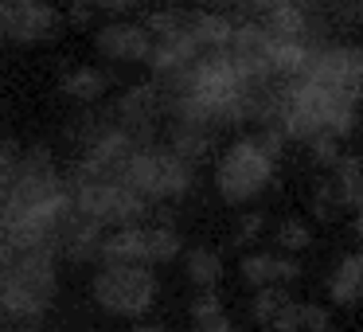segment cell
<instances>
[{
    "label": "cell",
    "mask_w": 363,
    "mask_h": 332,
    "mask_svg": "<svg viewBox=\"0 0 363 332\" xmlns=\"http://www.w3.org/2000/svg\"><path fill=\"white\" fill-rule=\"evenodd\" d=\"M71 211V184L59 176L48 149H32L20 157L9 188L0 192V243L9 250H55V238Z\"/></svg>",
    "instance_id": "6da1fadb"
},
{
    "label": "cell",
    "mask_w": 363,
    "mask_h": 332,
    "mask_svg": "<svg viewBox=\"0 0 363 332\" xmlns=\"http://www.w3.org/2000/svg\"><path fill=\"white\" fill-rule=\"evenodd\" d=\"M359 98L340 94V90H328L313 79H289L266 106V118L262 126L277 129L281 137H293V141H308L316 133H332L344 141L355 129L359 114H355Z\"/></svg>",
    "instance_id": "7a4b0ae2"
},
{
    "label": "cell",
    "mask_w": 363,
    "mask_h": 332,
    "mask_svg": "<svg viewBox=\"0 0 363 332\" xmlns=\"http://www.w3.org/2000/svg\"><path fill=\"white\" fill-rule=\"evenodd\" d=\"M281 149H285V137L269 126H262L250 137H238L215 160V192L227 204H254L274 184V172L281 165Z\"/></svg>",
    "instance_id": "3957f363"
},
{
    "label": "cell",
    "mask_w": 363,
    "mask_h": 332,
    "mask_svg": "<svg viewBox=\"0 0 363 332\" xmlns=\"http://www.w3.org/2000/svg\"><path fill=\"white\" fill-rule=\"evenodd\" d=\"M59 293L55 250L35 246V250H12L0 262V313L12 321H40Z\"/></svg>",
    "instance_id": "277c9868"
},
{
    "label": "cell",
    "mask_w": 363,
    "mask_h": 332,
    "mask_svg": "<svg viewBox=\"0 0 363 332\" xmlns=\"http://www.w3.org/2000/svg\"><path fill=\"white\" fill-rule=\"evenodd\" d=\"M160 282L145 262H98V274L90 282V297L102 313L137 321L157 305Z\"/></svg>",
    "instance_id": "5b68a950"
},
{
    "label": "cell",
    "mask_w": 363,
    "mask_h": 332,
    "mask_svg": "<svg viewBox=\"0 0 363 332\" xmlns=\"http://www.w3.org/2000/svg\"><path fill=\"white\" fill-rule=\"evenodd\" d=\"M121 180L133 192H141L149 204H168V199H180L191 192V184H196V165L184 160L180 153L168 149V145L145 141L133 149Z\"/></svg>",
    "instance_id": "8992f818"
},
{
    "label": "cell",
    "mask_w": 363,
    "mask_h": 332,
    "mask_svg": "<svg viewBox=\"0 0 363 332\" xmlns=\"http://www.w3.org/2000/svg\"><path fill=\"white\" fill-rule=\"evenodd\" d=\"M71 207H74V215H86V219L102 223L106 231L145 223L152 211V204L141 192H133L125 180H106V176H74Z\"/></svg>",
    "instance_id": "52a82bcc"
},
{
    "label": "cell",
    "mask_w": 363,
    "mask_h": 332,
    "mask_svg": "<svg viewBox=\"0 0 363 332\" xmlns=\"http://www.w3.org/2000/svg\"><path fill=\"white\" fill-rule=\"evenodd\" d=\"M59 24L63 16L51 0H0V40L9 43H48Z\"/></svg>",
    "instance_id": "ba28073f"
},
{
    "label": "cell",
    "mask_w": 363,
    "mask_h": 332,
    "mask_svg": "<svg viewBox=\"0 0 363 332\" xmlns=\"http://www.w3.org/2000/svg\"><path fill=\"white\" fill-rule=\"evenodd\" d=\"M305 79L320 82L328 90L359 98L363 90V51L359 48H344V43H332V48H313V59L305 67Z\"/></svg>",
    "instance_id": "9c48e42d"
},
{
    "label": "cell",
    "mask_w": 363,
    "mask_h": 332,
    "mask_svg": "<svg viewBox=\"0 0 363 332\" xmlns=\"http://www.w3.org/2000/svg\"><path fill=\"white\" fill-rule=\"evenodd\" d=\"M160 118V90L157 82H137L113 102V126H121L125 133H133L137 141H152Z\"/></svg>",
    "instance_id": "30bf717a"
},
{
    "label": "cell",
    "mask_w": 363,
    "mask_h": 332,
    "mask_svg": "<svg viewBox=\"0 0 363 332\" xmlns=\"http://www.w3.org/2000/svg\"><path fill=\"white\" fill-rule=\"evenodd\" d=\"M94 43L106 59H113V63H149V55H152L149 28L129 24V20H110L106 28H98Z\"/></svg>",
    "instance_id": "8fae6325"
},
{
    "label": "cell",
    "mask_w": 363,
    "mask_h": 332,
    "mask_svg": "<svg viewBox=\"0 0 363 332\" xmlns=\"http://www.w3.org/2000/svg\"><path fill=\"white\" fill-rule=\"evenodd\" d=\"M238 270H242V282L250 285V289H262V285H289L301 277V262L297 254H242V262H238Z\"/></svg>",
    "instance_id": "7c38bea8"
},
{
    "label": "cell",
    "mask_w": 363,
    "mask_h": 332,
    "mask_svg": "<svg viewBox=\"0 0 363 332\" xmlns=\"http://www.w3.org/2000/svg\"><path fill=\"white\" fill-rule=\"evenodd\" d=\"M102 238H106L102 223L71 211V219L63 223V231L55 238V250H63V258H71V262H94V258H102Z\"/></svg>",
    "instance_id": "4fadbf2b"
},
{
    "label": "cell",
    "mask_w": 363,
    "mask_h": 332,
    "mask_svg": "<svg viewBox=\"0 0 363 332\" xmlns=\"http://www.w3.org/2000/svg\"><path fill=\"white\" fill-rule=\"evenodd\" d=\"M328 301L340 309H355L363 301V250H352L336 262L328 277Z\"/></svg>",
    "instance_id": "5bb4252c"
},
{
    "label": "cell",
    "mask_w": 363,
    "mask_h": 332,
    "mask_svg": "<svg viewBox=\"0 0 363 332\" xmlns=\"http://www.w3.org/2000/svg\"><path fill=\"white\" fill-rule=\"evenodd\" d=\"M262 28H266L274 40H313V24H308V16L293 4V0L269 4V16L262 20Z\"/></svg>",
    "instance_id": "9a60e30c"
},
{
    "label": "cell",
    "mask_w": 363,
    "mask_h": 332,
    "mask_svg": "<svg viewBox=\"0 0 363 332\" xmlns=\"http://www.w3.org/2000/svg\"><path fill=\"white\" fill-rule=\"evenodd\" d=\"M211 141H215V129L211 126H199V121H180V118H176L172 137H168V149H176L184 160L199 165V160L211 153Z\"/></svg>",
    "instance_id": "2e32d148"
},
{
    "label": "cell",
    "mask_w": 363,
    "mask_h": 332,
    "mask_svg": "<svg viewBox=\"0 0 363 332\" xmlns=\"http://www.w3.org/2000/svg\"><path fill=\"white\" fill-rule=\"evenodd\" d=\"M184 262V277H188L196 289H215L223 282V254L211 246H191L188 254H180Z\"/></svg>",
    "instance_id": "e0dca14e"
},
{
    "label": "cell",
    "mask_w": 363,
    "mask_h": 332,
    "mask_svg": "<svg viewBox=\"0 0 363 332\" xmlns=\"http://www.w3.org/2000/svg\"><path fill=\"white\" fill-rule=\"evenodd\" d=\"M106 87H110V74L98 71V67H74V71H67L63 79H59V90H63L67 98H74V102H82V106L98 102V98L106 94Z\"/></svg>",
    "instance_id": "ac0fdd59"
},
{
    "label": "cell",
    "mask_w": 363,
    "mask_h": 332,
    "mask_svg": "<svg viewBox=\"0 0 363 332\" xmlns=\"http://www.w3.org/2000/svg\"><path fill=\"white\" fill-rule=\"evenodd\" d=\"M188 24H191V35H196L199 51H219L235 35V24L227 16H219V12H188Z\"/></svg>",
    "instance_id": "d6986e66"
},
{
    "label": "cell",
    "mask_w": 363,
    "mask_h": 332,
    "mask_svg": "<svg viewBox=\"0 0 363 332\" xmlns=\"http://www.w3.org/2000/svg\"><path fill=\"white\" fill-rule=\"evenodd\" d=\"M328 188L336 192V199L344 207H355V199H359V192H363V157H340L336 165H332Z\"/></svg>",
    "instance_id": "ffe728a7"
},
{
    "label": "cell",
    "mask_w": 363,
    "mask_h": 332,
    "mask_svg": "<svg viewBox=\"0 0 363 332\" xmlns=\"http://www.w3.org/2000/svg\"><path fill=\"white\" fill-rule=\"evenodd\" d=\"M145 246H149V266H164L184 254V238L164 223H145Z\"/></svg>",
    "instance_id": "44dd1931"
},
{
    "label": "cell",
    "mask_w": 363,
    "mask_h": 332,
    "mask_svg": "<svg viewBox=\"0 0 363 332\" xmlns=\"http://www.w3.org/2000/svg\"><path fill=\"white\" fill-rule=\"evenodd\" d=\"M289 301V293H285V285H262V289H254V301H250V321L258 324V328H269V321L277 316V309Z\"/></svg>",
    "instance_id": "7402d4cb"
},
{
    "label": "cell",
    "mask_w": 363,
    "mask_h": 332,
    "mask_svg": "<svg viewBox=\"0 0 363 332\" xmlns=\"http://www.w3.org/2000/svg\"><path fill=\"white\" fill-rule=\"evenodd\" d=\"M274 243L281 254H301L313 246V227H308L305 219H281L274 231Z\"/></svg>",
    "instance_id": "603a6c76"
},
{
    "label": "cell",
    "mask_w": 363,
    "mask_h": 332,
    "mask_svg": "<svg viewBox=\"0 0 363 332\" xmlns=\"http://www.w3.org/2000/svg\"><path fill=\"white\" fill-rule=\"evenodd\" d=\"M308 153H313V160L316 165H324V168H332L340 157H344V149H340V137H332V133H316V137H308Z\"/></svg>",
    "instance_id": "cb8c5ba5"
},
{
    "label": "cell",
    "mask_w": 363,
    "mask_h": 332,
    "mask_svg": "<svg viewBox=\"0 0 363 332\" xmlns=\"http://www.w3.org/2000/svg\"><path fill=\"white\" fill-rule=\"evenodd\" d=\"M215 316H223V297L215 289H199V297L191 301V324L215 321Z\"/></svg>",
    "instance_id": "d4e9b609"
},
{
    "label": "cell",
    "mask_w": 363,
    "mask_h": 332,
    "mask_svg": "<svg viewBox=\"0 0 363 332\" xmlns=\"http://www.w3.org/2000/svg\"><path fill=\"white\" fill-rule=\"evenodd\" d=\"M340 207H344V204L336 199V192H332L328 184H320V188L313 192V215H316V219H324V223H328V219H336V215H340Z\"/></svg>",
    "instance_id": "484cf974"
},
{
    "label": "cell",
    "mask_w": 363,
    "mask_h": 332,
    "mask_svg": "<svg viewBox=\"0 0 363 332\" xmlns=\"http://www.w3.org/2000/svg\"><path fill=\"white\" fill-rule=\"evenodd\" d=\"M269 332H301V301H285L277 309V316L269 321Z\"/></svg>",
    "instance_id": "4316f807"
},
{
    "label": "cell",
    "mask_w": 363,
    "mask_h": 332,
    "mask_svg": "<svg viewBox=\"0 0 363 332\" xmlns=\"http://www.w3.org/2000/svg\"><path fill=\"white\" fill-rule=\"evenodd\" d=\"M301 332H332V316L324 305H301Z\"/></svg>",
    "instance_id": "83f0119b"
},
{
    "label": "cell",
    "mask_w": 363,
    "mask_h": 332,
    "mask_svg": "<svg viewBox=\"0 0 363 332\" xmlns=\"http://www.w3.org/2000/svg\"><path fill=\"white\" fill-rule=\"evenodd\" d=\"M262 227H266V219H262V211H250V215H242V219H238V227H235V246H246V243H254V238L262 235Z\"/></svg>",
    "instance_id": "f1b7e54d"
},
{
    "label": "cell",
    "mask_w": 363,
    "mask_h": 332,
    "mask_svg": "<svg viewBox=\"0 0 363 332\" xmlns=\"http://www.w3.org/2000/svg\"><path fill=\"white\" fill-rule=\"evenodd\" d=\"M94 9H102V12H129V9H137V4H145V0H90Z\"/></svg>",
    "instance_id": "f546056e"
},
{
    "label": "cell",
    "mask_w": 363,
    "mask_h": 332,
    "mask_svg": "<svg viewBox=\"0 0 363 332\" xmlns=\"http://www.w3.org/2000/svg\"><path fill=\"white\" fill-rule=\"evenodd\" d=\"M196 332H238V324H230V321H227V313H223V316H215V321L196 324Z\"/></svg>",
    "instance_id": "4dcf8cb0"
},
{
    "label": "cell",
    "mask_w": 363,
    "mask_h": 332,
    "mask_svg": "<svg viewBox=\"0 0 363 332\" xmlns=\"http://www.w3.org/2000/svg\"><path fill=\"white\" fill-rule=\"evenodd\" d=\"M90 16H94V4H90V0H74V4H71V20H74V24H86Z\"/></svg>",
    "instance_id": "1f68e13d"
},
{
    "label": "cell",
    "mask_w": 363,
    "mask_h": 332,
    "mask_svg": "<svg viewBox=\"0 0 363 332\" xmlns=\"http://www.w3.org/2000/svg\"><path fill=\"white\" fill-rule=\"evenodd\" d=\"M137 332H172V328H168V324H141Z\"/></svg>",
    "instance_id": "d6a6232c"
},
{
    "label": "cell",
    "mask_w": 363,
    "mask_h": 332,
    "mask_svg": "<svg viewBox=\"0 0 363 332\" xmlns=\"http://www.w3.org/2000/svg\"><path fill=\"white\" fill-rule=\"evenodd\" d=\"M355 235L363 238V211H355Z\"/></svg>",
    "instance_id": "836d02e7"
},
{
    "label": "cell",
    "mask_w": 363,
    "mask_h": 332,
    "mask_svg": "<svg viewBox=\"0 0 363 332\" xmlns=\"http://www.w3.org/2000/svg\"><path fill=\"white\" fill-rule=\"evenodd\" d=\"M355 211H363V192H359V199H355Z\"/></svg>",
    "instance_id": "e575fe53"
},
{
    "label": "cell",
    "mask_w": 363,
    "mask_h": 332,
    "mask_svg": "<svg viewBox=\"0 0 363 332\" xmlns=\"http://www.w3.org/2000/svg\"><path fill=\"white\" fill-rule=\"evenodd\" d=\"M9 332H32V328H9Z\"/></svg>",
    "instance_id": "d590c367"
},
{
    "label": "cell",
    "mask_w": 363,
    "mask_h": 332,
    "mask_svg": "<svg viewBox=\"0 0 363 332\" xmlns=\"http://www.w3.org/2000/svg\"><path fill=\"white\" fill-rule=\"evenodd\" d=\"M359 102H363V90H359Z\"/></svg>",
    "instance_id": "8d00e7d4"
}]
</instances>
